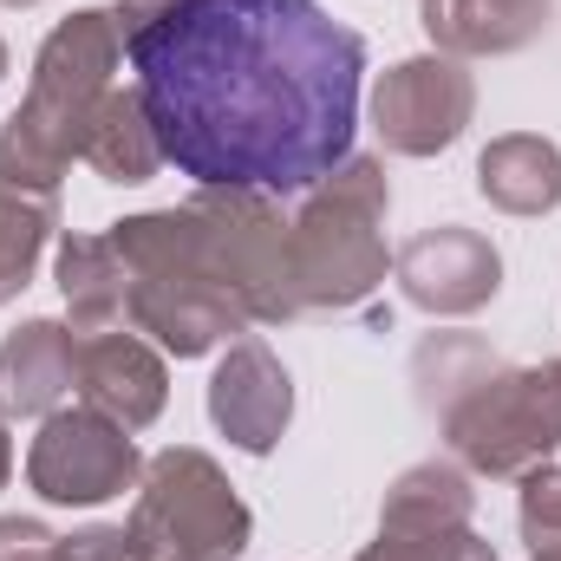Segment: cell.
Segmentation results:
<instances>
[{"instance_id": "1", "label": "cell", "mask_w": 561, "mask_h": 561, "mask_svg": "<svg viewBox=\"0 0 561 561\" xmlns=\"http://www.w3.org/2000/svg\"><path fill=\"white\" fill-rule=\"evenodd\" d=\"M125 53L163 163L196 190L294 196L353 157L366 39L320 0H183Z\"/></svg>"}, {"instance_id": "2", "label": "cell", "mask_w": 561, "mask_h": 561, "mask_svg": "<svg viewBox=\"0 0 561 561\" xmlns=\"http://www.w3.org/2000/svg\"><path fill=\"white\" fill-rule=\"evenodd\" d=\"M118 59H125L118 7H79L46 33L33 79H26V99L0 125V183L59 196V176L79 163L85 125H92L99 99L112 92Z\"/></svg>"}, {"instance_id": "3", "label": "cell", "mask_w": 561, "mask_h": 561, "mask_svg": "<svg viewBox=\"0 0 561 561\" xmlns=\"http://www.w3.org/2000/svg\"><path fill=\"white\" fill-rule=\"evenodd\" d=\"M386 209L392 183L379 157H346L333 176H320L287 222V275L300 313H346L366 307L386 287Z\"/></svg>"}, {"instance_id": "4", "label": "cell", "mask_w": 561, "mask_h": 561, "mask_svg": "<svg viewBox=\"0 0 561 561\" xmlns=\"http://www.w3.org/2000/svg\"><path fill=\"white\" fill-rule=\"evenodd\" d=\"M112 249L131 268V327L150 333L163 353L203 359L229 333H249V313L216 287L209 262H203L190 203L183 209H144V216L112 222Z\"/></svg>"}, {"instance_id": "5", "label": "cell", "mask_w": 561, "mask_h": 561, "mask_svg": "<svg viewBox=\"0 0 561 561\" xmlns=\"http://www.w3.org/2000/svg\"><path fill=\"white\" fill-rule=\"evenodd\" d=\"M457 463L477 477H523L561 450V359L510 366L496 359L463 399L437 412Z\"/></svg>"}, {"instance_id": "6", "label": "cell", "mask_w": 561, "mask_h": 561, "mask_svg": "<svg viewBox=\"0 0 561 561\" xmlns=\"http://www.w3.org/2000/svg\"><path fill=\"white\" fill-rule=\"evenodd\" d=\"M131 529L150 561H236L255 536V516L209 450L170 444L144 463Z\"/></svg>"}, {"instance_id": "7", "label": "cell", "mask_w": 561, "mask_h": 561, "mask_svg": "<svg viewBox=\"0 0 561 561\" xmlns=\"http://www.w3.org/2000/svg\"><path fill=\"white\" fill-rule=\"evenodd\" d=\"M196 242L216 287L249 313V327L294 320V275H287V222L262 190H196L190 196Z\"/></svg>"}, {"instance_id": "8", "label": "cell", "mask_w": 561, "mask_h": 561, "mask_svg": "<svg viewBox=\"0 0 561 561\" xmlns=\"http://www.w3.org/2000/svg\"><path fill=\"white\" fill-rule=\"evenodd\" d=\"M144 457L125 424H112L92 405H59L39 419V437L26 450V483L59 510H99L125 490H138Z\"/></svg>"}, {"instance_id": "9", "label": "cell", "mask_w": 561, "mask_h": 561, "mask_svg": "<svg viewBox=\"0 0 561 561\" xmlns=\"http://www.w3.org/2000/svg\"><path fill=\"white\" fill-rule=\"evenodd\" d=\"M470 112H477V79L450 53L399 59L373 85V131H379V144L392 157H437V150H450L463 138Z\"/></svg>"}, {"instance_id": "10", "label": "cell", "mask_w": 561, "mask_h": 561, "mask_svg": "<svg viewBox=\"0 0 561 561\" xmlns=\"http://www.w3.org/2000/svg\"><path fill=\"white\" fill-rule=\"evenodd\" d=\"M392 275H399L412 307L437 313V320H463V313H477V307L496 300L503 255H496L490 236H477L463 222H437V229H419L392 255Z\"/></svg>"}, {"instance_id": "11", "label": "cell", "mask_w": 561, "mask_h": 561, "mask_svg": "<svg viewBox=\"0 0 561 561\" xmlns=\"http://www.w3.org/2000/svg\"><path fill=\"white\" fill-rule=\"evenodd\" d=\"M209 419L249 457H268L280 444V431L294 419V379L268 340H255V333L229 340V353L209 373Z\"/></svg>"}, {"instance_id": "12", "label": "cell", "mask_w": 561, "mask_h": 561, "mask_svg": "<svg viewBox=\"0 0 561 561\" xmlns=\"http://www.w3.org/2000/svg\"><path fill=\"white\" fill-rule=\"evenodd\" d=\"M72 392L79 405L105 412L125 431L163 419L170 405V373L163 353L144 340L138 327H112V333H79V359H72Z\"/></svg>"}, {"instance_id": "13", "label": "cell", "mask_w": 561, "mask_h": 561, "mask_svg": "<svg viewBox=\"0 0 561 561\" xmlns=\"http://www.w3.org/2000/svg\"><path fill=\"white\" fill-rule=\"evenodd\" d=\"M556 0H419L424 39L450 59H503L549 33Z\"/></svg>"}, {"instance_id": "14", "label": "cell", "mask_w": 561, "mask_h": 561, "mask_svg": "<svg viewBox=\"0 0 561 561\" xmlns=\"http://www.w3.org/2000/svg\"><path fill=\"white\" fill-rule=\"evenodd\" d=\"M79 333L59 320H26L0 340V419H46L72 392Z\"/></svg>"}, {"instance_id": "15", "label": "cell", "mask_w": 561, "mask_h": 561, "mask_svg": "<svg viewBox=\"0 0 561 561\" xmlns=\"http://www.w3.org/2000/svg\"><path fill=\"white\" fill-rule=\"evenodd\" d=\"M477 196L503 216H549L561 209V150L536 131L490 138L477 157Z\"/></svg>"}, {"instance_id": "16", "label": "cell", "mask_w": 561, "mask_h": 561, "mask_svg": "<svg viewBox=\"0 0 561 561\" xmlns=\"http://www.w3.org/2000/svg\"><path fill=\"white\" fill-rule=\"evenodd\" d=\"M59 294H66L72 333L131 327V268L112 249V236H66L59 242Z\"/></svg>"}, {"instance_id": "17", "label": "cell", "mask_w": 561, "mask_h": 561, "mask_svg": "<svg viewBox=\"0 0 561 561\" xmlns=\"http://www.w3.org/2000/svg\"><path fill=\"white\" fill-rule=\"evenodd\" d=\"M470 510H477L470 470L450 463V457H424V463H412V470L386 490L379 536H437V529H463Z\"/></svg>"}, {"instance_id": "18", "label": "cell", "mask_w": 561, "mask_h": 561, "mask_svg": "<svg viewBox=\"0 0 561 561\" xmlns=\"http://www.w3.org/2000/svg\"><path fill=\"white\" fill-rule=\"evenodd\" d=\"M79 163L99 170L105 183H150L163 170V150H157V131L144 118L138 85H112L85 125V144H79Z\"/></svg>"}, {"instance_id": "19", "label": "cell", "mask_w": 561, "mask_h": 561, "mask_svg": "<svg viewBox=\"0 0 561 561\" xmlns=\"http://www.w3.org/2000/svg\"><path fill=\"white\" fill-rule=\"evenodd\" d=\"M53 229H59V196L53 190H13V183H0V300H13L33 280Z\"/></svg>"}, {"instance_id": "20", "label": "cell", "mask_w": 561, "mask_h": 561, "mask_svg": "<svg viewBox=\"0 0 561 561\" xmlns=\"http://www.w3.org/2000/svg\"><path fill=\"white\" fill-rule=\"evenodd\" d=\"M496 366V353L477 340V333H431L419 353H412V386H419V405L437 419L450 399H463L483 373Z\"/></svg>"}, {"instance_id": "21", "label": "cell", "mask_w": 561, "mask_h": 561, "mask_svg": "<svg viewBox=\"0 0 561 561\" xmlns=\"http://www.w3.org/2000/svg\"><path fill=\"white\" fill-rule=\"evenodd\" d=\"M516 483H523V503H516L523 542L529 549H561V463H536Z\"/></svg>"}, {"instance_id": "22", "label": "cell", "mask_w": 561, "mask_h": 561, "mask_svg": "<svg viewBox=\"0 0 561 561\" xmlns=\"http://www.w3.org/2000/svg\"><path fill=\"white\" fill-rule=\"evenodd\" d=\"M386 561H496V549L463 523V529H437V536H379L373 542Z\"/></svg>"}, {"instance_id": "23", "label": "cell", "mask_w": 561, "mask_h": 561, "mask_svg": "<svg viewBox=\"0 0 561 561\" xmlns=\"http://www.w3.org/2000/svg\"><path fill=\"white\" fill-rule=\"evenodd\" d=\"M53 556L59 561H150L131 523H92V529H72V536L53 542Z\"/></svg>"}, {"instance_id": "24", "label": "cell", "mask_w": 561, "mask_h": 561, "mask_svg": "<svg viewBox=\"0 0 561 561\" xmlns=\"http://www.w3.org/2000/svg\"><path fill=\"white\" fill-rule=\"evenodd\" d=\"M53 529L33 516H0V561H59L53 556Z\"/></svg>"}, {"instance_id": "25", "label": "cell", "mask_w": 561, "mask_h": 561, "mask_svg": "<svg viewBox=\"0 0 561 561\" xmlns=\"http://www.w3.org/2000/svg\"><path fill=\"white\" fill-rule=\"evenodd\" d=\"M170 7H183V0H118V26L125 33H138V26H150L157 13H170Z\"/></svg>"}, {"instance_id": "26", "label": "cell", "mask_w": 561, "mask_h": 561, "mask_svg": "<svg viewBox=\"0 0 561 561\" xmlns=\"http://www.w3.org/2000/svg\"><path fill=\"white\" fill-rule=\"evenodd\" d=\"M7 477H13V437H7V424H0V490H7Z\"/></svg>"}, {"instance_id": "27", "label": "cell", "mask_w": 561, "mask_h": 561, "mask_svg": "<svg viewBox=\"0 0 561 561\" xmlns=\"http://www.w3.org/2000/svg\"><path fill=\"white\" fill-rule=\"evenodd\" d=\"M529 561H561V549H529Z\"/></svg>"}, {"instance_id": "28", "label": "cell", "mask_w": 561, "mask_h": 561, "mask_svg": "<svg viewBox=\"0 0 561 561\" xmlns=\"http://www.w3.org/2000/svg\"><path fill=\"white\" fill-rule=\"evenodd\" d=\"M353 561H386V556H379V549H366V556H353Z\"/></svg>"}, {"instance_id": "29", "label": "cell", "mask_w": 561, "mask_h": 561, "mask_svg": "<svg viewBox=\"0 0 561 561\" xmlns=\"http://www.w3.org/2000/svg\"><path fill=\"white\" fill-rule=\"evenodd\" d=\"M0 79H7V46H0Z\"/></svg>"}, {"instance_id": "30", "label": "cell", "mask_w": 561, "mask_h": 561, "mask_svg": "<svg viewBox=\"0 0 561 561\" xmlns=\"http://www.w3.org/2000/svg\"><path fill=\"white\" fill-rule=\"evenodd\" d=\"M0 7H33V0H0Z\"/></svg>"}]
</instances>
